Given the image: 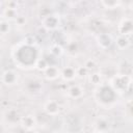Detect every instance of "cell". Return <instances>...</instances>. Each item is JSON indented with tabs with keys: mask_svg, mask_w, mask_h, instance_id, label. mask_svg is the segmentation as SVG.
Segmentation results:
<instances>
[{
	"mask_svg": "<svg viewBox=\"0 0 133 133\" xmlns=\"http://www.w3.org/2000/svg\"><path fill=\"white\" fill-rule=\"evenodd\" d=\"M12 57L20 68L29 69L35 65L38 59V51L35 46H29L24 43L14 50Z\"/></svg>",
	"mask_w": 133,
	"mask_h": 133,
	"instance_id": "obj_1",
	"label": "cell"
},
{
	"mask_svg": "<svg viewBox=\"0 0 133 133\" xmlns=\"http://www.w3.org/2000/svg\"><path fill=\"white\" fill-rule=\"evenodd\" d=\"M96 100L103 106H110L116 100V92L110 86V84H103L101 83L98 85L96 92H95Z\"/></svg>",
	"mask_w": 133,
	"mask_h": 133,
	"instance_id": "obj_2",
	"label": "cell"
},
{
	"mask_svg": "<svg viewBox=\"0 0 133 133\" xmlns=\"http://www.w3.org/2000/svg\"><path fill=\"white\" fill-rule=\"evenodd\" d=\"M131 85V77L126 74H118L113 76L110 81V86L114 89L115 92H122Z\"/></svg>",
	"mask_w": 133,
	"mask_h": 133,
	"instance_id": "obj_3",
	"label": "cell"
},
{
	"mask_svg": "<svg viewBox=\"0 0 133 133\" xmlns=\"http://www.w3.org/2000/svg\"><path fill=\"white\" fill-rule=\"evenodd\" d=\"M42 24H43V27L45 29H47V30H53V29L57 28V26L59 25V18L55 14H50L49 16L43 18Z\"/></svg>",
	"mask_w": 133,
	"mask_h": 133,
	"instance_id": "obj_4",
	"label": "cell"
},
{
	"mask_svg": "<svg viewBox=\"0 0 133 133\" xmlns=\"http://www.w3.org/2000/svg\"><path fill=\"white\" fill-rule=\"evenodd\" d=\"M1 80L6 85H15L19 80V74L14 70H6L2 73Z\"/></svg>",
	"mask_w": 133,
	"mask_h": 133,
	"instance_id": "obj_5",
	"label": "cell"
},
{
	"mask_svg": "<svg viewBox=\"0 0 133 133\" xmlns=\"http://www.w3.org/2000/svg\"><path fill=\"white\" fill-rule=\"evenodd\" d=\"M132 20L131 18H124L121 23L117 26V30L119 32V35H130L132 33Z\"/></svg>",
	"mask_w": 133,
	"mask_h": 133,
	"instance_id": "obj_6",
	"label": "cell"
},
{
	"mask_svg": "<svg viewBox=\"0 0 133 133\" xmlns=\"http://www.w3.org/2000/svg\"><path fill=\"white\" fill-rule=\"evenodd\" d=\"M20 125L25 131L26 130H34V128L37 125V122H36V118L33 115L27 114V115H24V116L21 117Z\"/></svg>",
	"mask_w": 133,
	"mask_h": 133,
	"instance_id": "obj_7",
	"label": "cell"
},
{
	"mask_svg": "<svg viewBox=\"0 0 133 133\" xmlns=\"http://www.w3.org/2000/svg\"><path fill=\"white\" fill-rule=\"evenodd\" d=\"M44 111L51 116H55L60 112V107L58 103L54 100H48L44 104Z\"/></svg>",
	"mask_w": 133,
	"mask_h": 133,
	"instance_id": "obj_8",
	"label": "cell"
},
{
	"mask_svg": "<svg viewBox=\"0 0 133 133\" xmlns=\"http://www.w3.org/2000/svg\"><path fill=\"white\" fill-rule=\"evenodd\" d=\"M21 115L20 113L18 112V110L14 109V108H10V109H7L4 113V119L8 123V124H17V123H20V119H21Z\"/></svg>",
	"mask_w": 133,
	"mask_h": 133,
	"instance_id": "obj_9",
	"label": "cell"
},
{
	"mask_svg": "<svg viewBox=\"0 0 133 133\" xmlns=\"http://www.w3.org/2000/svg\"><path fill=\"white\" fill-rule=\"evenodd\" d=\"M44 76L47 80H56L59 76H60V70L58 69V66L56 65H48V68L44 71Z\"/></svg>",
	"mask_w": 133,
	"mask_h": 133,
	"instance_id": "obj_10",
	"label": "cell"
},
{
	"mask_svg": "<svg viewBox=\"0 0 133 133\" xmlns=\"http://www.w3.org/2000/svg\"><path fill=\"white\" fill-rule=\"evenodd\" d=\"M110 128V122L106 118V117H98L97 121L95 122V130L103 132V133H107V131Z\"/></svg>",
	"mask_w": 133,
	"mask_h": 133,
	"instance_id": "obj_11",
	"label": "cell"
},
{
	"mask_svg": "<svg viewBox=\"0 0 133 133\" xmlns=\"http://www.w3.org/2000/svg\"><path fill=\"white\" fill-rule=\"evenodd\" d=\"M97 41H98V45L100 46V48L102 49H107L111 46L112 44V37L110 34L108 33H100L97 36Z\"/></svg>",
	"mask_w": 133,
	"mask_h": 133,
	"instance_id": "obj_12",
	"label": "cell"
},
{
	"mask_svg": "<svg viewBox=\"0 0 133 133\" xmlns=\"http://www.w3.org/2000/svg\"><path fill=\"white\" fill-rule=\"evenodd\" d=\"M66 94L72 99H80L84 94V89L79 84H73L68 88Z\"/></svg>",
	"mask_w": 133,
	"mask_h": 133,
	"instance_id": "obj_13",
	"label": "cell"
},
{
	"mask_svg": "<svg viewBox=\"0 0 133 133\" xmlns=\"http://www.w3.org/2000/svg\"><path fill=\"white\" fill-rule=\"evenodd\" d=\"M60 76L62 77V79L64 81H72L77 77L76 76V69H74L72 66H64L60 71Z\"/></svg>",
	"mask_w": 133,
	"mask_h": 133,
	"instance_id": "obj_14",
	"label": "cell"
},
{
	"mask_svg": "<svg viewBox=\"0 0 133 133\" xmlns=\"http://www.w3.org/2000/svg\"><path fill=\"white\" fill-rule=\"evenodd\" d=\"M2 16L4 18V20L6 21H11V20H16L18 17V12L17 9L15 8H8V7H4Z\"/></svg>",
	"mask_w": 133,
	"mask_h": 133,
	"instance_id": "obj_15",
	"label": "cell"
},
{
	"mask_svg": "<svg viewBox=\"0 0 133 133\" xmlns=\"http://www.w3.org/2000/svg\"><path fill=\"white\" fill-rule=\"evenodd\" d=\"M114 43H115V46L123 50V49H126L129 45H130V42H129V38L125 35H118L115 39H114Z\"/></svg>",
	"mask_w": 133,
	"mask_h": 133,
	"instance_id": "obj_16",
	"label": "cell"
},
{
	"mask_svg": "<svg viewBox=\"0 0 133 133\" xmlns=\"http://www.w3.org/2000/svg\"><path fill=\"white\" fill-rule=\"evenodd\" d=\"M100 4L106 9H115L122 4V2L121 1H101Z\"/></svg>",
	"mask_w": 133,
	"mask_h": 133,
	"instance_id": "obj_17",
	"label": "cell"
},
{
	"mask_svg": "<svg viewBox=\"0 0 133 133\" xmlns=\"http://www.w3.org/2000/svg\"><path fill=\"white\" fill-rule=\"evenodd\" d=\"M88 79H89V82L94 85H100L101 84V81H102V76L100 73H92L88 76Z\"/></svg>",
	"mask_w": 133,
	"mask_h": 133,
	"instance_id": "obj_18",
	"label": "cell"
},
{
	"mask_svg": "<svg viewBox=\"0 0 133 133\" xmlns=\"http://www.w3.org/2000/svg\"><path fill=\"white\" fill-rule=\"evenodd\" d=\"M48 65H49V63H48L47 59H45V58H38L37 61H36V63H35V65H34V68H36L38 71L44 72L48 68Z\"/></svg>",
	"mask_w": 133,
	"mask_h": 133,
	"instance_id": "obj_19",
	"label": "cell"
},
{
	"mask_svg": "<svg viewBox=\"0 0 133 133\" xmlns=\"http://www.w3.org/2000/svg\"><path fill=\"white\" fill-rule=\"evenodd\" d=\"M9 28H10V25H9V22L6 21V20H0V34H6L8 33L9 31Z\"/></svg>",
	"mask_w": 133,
	"mask_h": 133,
	"instance_id": "obj_20",
	"label": "cell"
},
{
	"mask_svg": "<svg viewBox=\"0 0 133 133\" xmlns=\"http://www.w3.org/2000/svg\"><path fill=\"white\" fill-rule=\"evenodd\" d=\"M83 66H84L87 71H92V70L96 69V66H97V62H96L95 59H92V58H88V59L85 60Z\"/></svg>",
	"mask_w": 133,
	"mask_h": 133,
	"instance_id": "obj_21",
	"label": "cell"
},
{
	"mask_svg": "<svg viewBox=\"0 0 133 133\" xmlns=\"http://www.w3.org/2000/svg\"><path fill=\"white\" fill-rule=\"evenodd\" d=\"M65 50L69 52V53H75L77 50H78V45L76 42H70L68 43L66 47H65Z\"/></svg>",
	"mask_w": 133,
	"mask_h": 133,
	"instance_id": "obj_22",
	"label": "cell"
},
{
	"mask_svg": "<svg viewBox=\"0 0 133 133\" xmlns=\"http://www.w3.org/2000/svg\"><path fill=\"white\" fill-rule=\"evenodd\" d=\"M51 53L53 55H55V56H58V55H60L62 53V48L59 45H57V44L56 45H53L51 47Z\"/></svg>",
	"mask_w": 133,
	"mask_h": 133,
	"instance_id": "obj_23",
	"label": "cell"
},
{
	"mask_svg": "<svg viewBox=\"0 0 133 133\" xmlns=\"http://www.w3.org/2000/svg\"><path fill=\"white\" fill-rule=\"evenodd\" d=\"M87 70L82 65V66H78L77 69H76V76H78V77H84V76H86L87 75Z\"/></svg>",
	"mask_w": 133,
	"mask_h": 133,
	"instance_id": "obj_24",
	"label": "cell"
},
{
	"mask_svg": "<svg viewBox=\"0 0 133 133\" xmlns=\"http://www.w3.org/2000/svg\"><path fill=\"white\" fill-rule=\"evenodd\" d=\"M15 21H16V24L18 26H24L25 23H26V18L23 17V16H18Z\"/></svg>",
	"mask_w": 133,
	"mask_h": 133,
	"instance_id": "obj_25",
	"label": "cell"
},
{
	"mask_svg": "<svg viewBox=\"0 0 133 133\" xmlns=\"http://www.w3.org/2000/svg\"><path fill=\"white\" fill-rule=\"evenodd\" d=\"M24 133H35V132H34V130H26Z\"/></svg>",
	"mask_w": 133,
	"mask_h": 133,
	"instance_id": "obj_26",
	"label": "cell"
},
{
	"mask_svg": "<svg viewBox=\"0 0 133 133\" xmlns=\"http://www.w3.org/2000/svg\"><path fill=\"white\" fill-rule=\"evenodd\" d=\"M92 133H103V132H100V131H97V130H95Z\"/></svg>",
	"mask_w": 133,
	"mask_h": 133,
	"instance_id": "obj_27",
	"label": "cell"
}]
</instances>
